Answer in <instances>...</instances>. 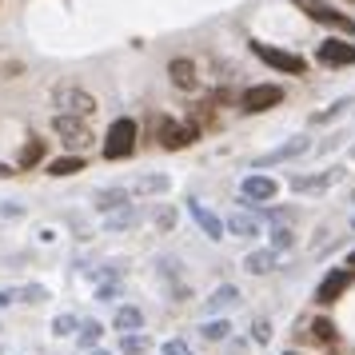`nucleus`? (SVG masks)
Returning a JSON list of instances; mask_svg holds the SVG:
<instances>
[{"mask_svg": "<svg viewBox=\"0 0 355 355\" xmlns=\"http://www.w3.org/2000/svg\"><path fill=\"white\" fill-rule=\"evenodd\" d=\"M132 148H136V120L120 116L112 128H108V140H104V160H124V156H132Z\"/></svg>", "mask_w": 355, "mask_h": 355, "instance_id": "1", "label": "nucleus"}, {"mask_svg": "<svg viewBox=\"0 0 355 355\" xmlns=\"http://www.w3.org/2000/svg\"><path fill=\"white\" fill-rule=\"evenodd\" d=\"M252 52H256L263 64H272L275 72H288V76H304V72H307L304 56L284 52V49H272V44H263V40H252Z\"/></svg>", "mask_w": 355, "mask_h": 355, "instance_id": "2", "label": "nucleus"}, {"mask_svg": "<svg viewBox=\"0 0 355 355\" xmlns=\"http://www.w3.org/2000/svg\"><path fill=\"white\" fill-rule=\"evenodd\" d=\"M295 8H304L311 20H320V24H331V28H339V33H347L355 36V20L352 17H343V12H336L327 0H291Z\"/></svg>", "mask_w": 355, "mask_h": 355, "instance_id": "3", "label": "nucleus"}, {"mask_svg": "<svg viewBox=\"0 0 355 355\" xmlns=\"http://www.w3.org/2000/svg\"><path fill=\"white\" fill-rule=\"evenodd\" d=\"M279 100H284V88L279 84H256V88H248L240 96V108L243 112H268Z\"/></svg>", "mask_w": 355, "mask_h": 355, "instance_id": "4", "label": "nucleus"}, {"mask_svg": "<svg viewBox=\"0 0 355 355\" xmlns=\"http://www.w3.org/2000/svg\"><path fill=\"white\" fill-rule=\"evenodd\" d=\"M275 192H279V184H275L272 176H248V180L240 184L243 204H272Z\"/></svg>", "mask_w": 355, "mask_h": 355, "instance_id": "5", "label": "nucleus"}, {"mask_svg": "<svg viewBox=\"0 0 355 355\" xmlns=\"http://www.w3.org/2000/svg\"><path fill=\"white\" fill-rule=\"evenodd\" d=\"M188 211H192V220L200 224V232L208 236V240H224V232H227V224L216 216L211 208H204L200 200H188Z\"/></svg>", "mask_w": 355, "mask_h": 355, "instance_id": "6", "label": "nucleus"}, {"mask_svg": "<svg viewBox=\"0 0 355 355\" xmlns=\"http://www.w3.org/2000/svg\"><path fill=\"white\" fill-rule=\"evenodd\" d=\"M339 176H343L339 168H327V172H315V176H291V188H295V196H315V192H327Z\"/></svg>", "mask_w": 355, "mask_h": 355, "instance_id": "7", "label": "nucleus"}, {"mask_svg": "<svg viewBox=\"0 0 355 355\" xmlns=\"http://www.w3.org/2000/svg\"><path fill=\"white\" fill-rule=\"evenodd\" d=\"M307 148H311V140H307V136H291L288 144H279L275 152H268V156H259V160H256V168H272V164L295 160V156H304Z\"/></svg>", "mask_w": 355, "mask_h": 355, "instance_id": "8", "label": "nucleus"}, {"mask_svg": "<svg viewBox=\"0 0 355 355\" xmlns=\"http://www.w3.org/2000/svg\"><path fill=\"white\" fill-rule=\"evenodd\" d=\"M315 56H320V64H327V68L355 64V44H347V40H323Z\"/></svg>", "mask_w": 355, "mask_h": 355, "instance_id": "9", "label": "nucleus"}, {"mask_svg": "<svg viewBox=\"0 0 355 355\" xmlns=\"http://www.w3.org/2000/svg\"><path fill=\"white\" fill-rule=\"evenodd\" d=\"M196 136H200L196 124H172V120H164L160 124V144L164 148H188Z\"/></svg>", "mask_w": 355, "mask_h": 355, "instance_id": "10", "label": "nucleus"}, {"mask_svg": "<svg viewBox=\"0 0 355 355\" xmlns=\"http://www.w3.org/2000/svg\"><path fill=\"white\" fill-rule=\"evenodd\" d=\"M347 288H352V272H347V268H339V272H327V275H323V284H320V291H315V300L331 304V300H339V295H343Z\"/></svg>", "mask_w": 355, "mask_h": 355, "instance_id": "11", "label": "nucleus"}, {"mask_svg": "<svg viewBox=\"0 0 355 355\" xmlns=\"http://www.w3.org/2000/svg\"><path fill=\"white\" fill-rule=\"evenodd\" d=\"M227 232L240 236V240H252V236H259V216L248 211V208H236L232 216H227Z\"/></svg>", "mask_w": 355, "mask_h": 355, "instance_id": "12", "label": "nucleus"}, {"mask_svg": "<svg viewBox=\"0 0 355 355\" xmlns=\"http://www.w3.org/2000/svg\"><path fill=\"white\" fill-rule=\"evenodd\" d=\"M240 304V288L236 284H220V288L208 295V304H204V315H216V311H227V307Z\"/></svg>", "mask_w": 355, "mask_h": 355, "instance_id": "13", "label": "nucleus"}, {"mask_svg": "<svg viewBox=\"0 0 355 355\" xmlns=\"http://www.w3.org/2000/svg\"><path fill=\"white\" fill-rule=\"evenodd\" d=\"M56 100L64 104L68 112H80V116L96 112V100L88 96V92H80V88H60V92H56Z\"/></svg>", "mask_w": 355, "mask_h": 355, "instance_id": "14", "label": "nucleus"}, {"mask_svg": "<svg viewBox=\"0 0 355 355\" xmlns=\"http://www.w3.org/2000/svg\"><path fill=\"white\" fill-rule=\"evenodd\" d=\"M92 204H96V211H104V216H112V211L128 208V188H100Z\"/></svg>", "mask_w": 355, "mask_h": 355, "instance_id": "15", "label": "nucleus"}, {"mask_svg": "<svg viewBox=\"0 0 355 355\" xmlns=\"http://www.w3.org/2000/svg\"><path fill=\"white\" fill-rule=\"evenodd\" d=\"M52 128L60 132V136H64V140H68L72 148L88 144V128H84L80 120H72V116H56V120H52Z\"/></svg>", "mask_w": 355, "mask_h": 355, "instance_id": "16", "label": "nucleus"}, {"mask_svg": "<svg viewBox=\"0 0 355 355\" xmlns=\"http://www.w3.org/2000/svg\"><path fill=\"white\" fill-rule=\"evenodd\" d=\"M168 72H172V84H176V88H184V92H196L200 76H196V64H192V60H184V56H180V60H172V64H168Z\"/></svg>", "mask_w": 355, "mask_h": 355, "instance_id": "17", "label": "nucleus"}, {"mask_svg": "<svg viewBox=\"0 0 355 355\" xmlns=\"http://www.w3.org/2000/svg\"><path fill=\"white\" fill-rule=\"evenodd\" d=\"M168 188H172L168 176H136L132 180V192L140 196V200H144V196H164Z\"/></svg>", "mask_w": 355, "mask_h": 355, "instance_id": "18", "label": "nucleus"}, {"mask_svg": "<svg viewBox=\"0 0 355 355\" xmlns=\"http://www.w3.org/2000/svg\"><path fill=\"white\" fill-rule=\"evenodd\" d=\"M116 331H124V336H136L140 327H144V315H140V307H120L116 311V320H112Z\"/></svg>", "mask_w": 355, "mask_h": 355, "instance_id": "19", "label": "nucleus"}, {"mask_svg": "<svg viewBox=\"0 0 355 355\" xmlns=\"http://www.w3.org/2000/svg\"><path fill=\"white\" fill-rule=\"evenodd\" d=\"M275 256H279V252H272V248H259V252H252L243 263H248V272H252V275H263V272H272V268H275Z\"/></svg>", "mask_w": 355, "mask_h": 355, "instance_id": "20", "label": "nucleus"}, {"mask_svg": "<svg viewBox=\"0 0 355 355\" xmlns=\"http://www.w3.org/2000/svg\"><path fill=\"white\" fill-rule=\"evenodd\" d=\"M132 224H140V211L132 208V204L112 211V216H104V227H108V232H124V227H132Z\"/></svg>", "mask_w": 355, "mask_h": 355, "instance_id": "21", "label": "nucleus"}, {"mask_svg": "<svg viewBox=\"0 0 355 355\" xmlns=\"http://www.w3.org/2000/svg\"><path fill=\"white\" fill-rule=\"evenodd\" d=\"M40 156H44V136H33V140L24 144V152L17 156V168H36Z\"/></svg>", "mask_w": 355, "mask_h": 355, "instance_id": "22", "label": "nucleus"}, {"mask_svg": "<svg viewBox=\"0 0 355 355\" xmlns=\"http://www.w3.org/2000/svg\"><path fill=\"white\" fill-rule=\"evenodd\" d=\"M100 336H104V323H96V320H84V323H80V336H76V343H80V347H88V352H96Z\"/></svg>", "mask_w": 355, "mask_h": 355, "instance_id": "23", "label": "nucleus"}, {"mask_svg": "<svg viewBox=\"0 0 355 355\" xmlns=\"http://www.w3.org/2000/svg\"><path fill=\"white\" fill-rule=\"evenodd\" d=\"M76 172H84L80 156H60V160L49 164V176H76Z\"/></svg>", "mask_w": 355, "mask_h": 355, "instance_id": "24", "label": "nucleus"}, {"mask_svg": "<svg viewBox=\"0 0 355 355\" xmlns=\"http://www.w3.org/2000/svg\"><path fill=\"white\" fill-rule=\"evenodd\" d=\"M227 331H232V323L227 320H208L204 327H200V336L211 339V343H220V339H227Z\"/></svg>", "mask_w": 355, "mask_h": 355, "instance_id": "25", "label": "nucleus"}, {"mask_svg": "<svg viewBox=\"0 0 355 355\" xmlns=\"http://www.w3.org/2000/svg\"><path fill=\"white\" fill-rule=\"evenodd\" d=\"M295 243V236H291L288 224H275L272 227V252H284V248H291Z\"/></svg>", "mask_w": 355, "mask_h": 355, "instance_id": "26", "label": "nucleus"}, {"mask_svg": "<svg viewBox=\"0 0 355 355\" xmlns=\"http://www.w3.org/2000/svg\"><path fill=\"white\" fill-rule=\"evenodd\" d=\"M120 352H124V355H144L148 352V339L144 336H124V339H120Z\"/></svg>", "mask_w": 355, "mask_h": 355, "instance_id": "27", "label": "nucleus"}, {"mask_svg": "<svg viewBox=\"0 0 355 355\" xmlns=\"http://www.w3.org/2000/svg\"><path fill=\"white\" fill-rule=\"evenodd\" d=\"M152 220H156V227H160V232H172V224H176V211H172V208H156V211H152Z\"/></svg>", "mask_w": 355, "mask_h": 355, "instance_id": "28", "label": "nucleus"}, {"mask_svg": "<svg viewBox=\"0 0 355 355\" xmlns=\"http://www.w3.org/2000/svg\"><path fill=\"white\" fill-rule=\"evenodd\" d=\"M52 331H56V336H72V331H76V315H56Z\"/></svg>", "mask_w": 355, "mask_h": 355, "instance_id": "29", "label": "nucleus"}, {"mask_svg": "<svg viewBox=\"0 0 355 355\" xmlns=\"http://www.w3.org/2000/svg\"><path fill=\"white\" fill-rule=\"evenodd\" d=\"M20 295H24L28 304H44V300H49V288H40V284H28V288L20 291Z\"/></svg>", "mask_w": 355, "mask_h": 355, "instance_id": "30", "label": "nucleus"}, {"mask_svg": "<svg viewBox=\"0 0 355 355\" xmlns=\"http://www.w3.org/2000/svg\"><path fill=\"white\" fill-rule=\"evenodd\" d=\"M252 336H256V343H268V339H272V323L256 320V323H252Z\"/></svg>", "mask_w": 355, "mask_h": 355, "instance_id": "31", "label": "nucleus"}, {"mask_svg": "<svg viewBox=\"0 0 355 355\" xmlns=\"http://www.w3.org/2000/svg\"><path fill=\"white\" fill-rule=\"evenodd\" d=\"M164 355H192V347H188L184 339H168V343H164Z\"/></svg>", "mask_w": 355, "mask_h": 355, "instance_id": "32", "label": "nucleus"}, {"mask_svg": "<svg viewBox=\"0 0 355 355\" xmlns=\"http://www.w3.org/2000/svg\"><path fill=\"white\" fill-rule=\"evenodd\" d=\"M112 295H120V284H116V279H108V284H96V300H112Z\"/></svg>", "mask_w": 355, "mask_h": 355, "instance_id": "33", "label": "nucleus"}, {"mask_svg": "<svg viewBox=\"0 0 355 355\" xmlns=\"http://www.w3.org/2000/svg\"><path fill=\"white\" fill-rule=\"evenodd\" d=\"M311 327H315V339H331V336H336V327H331L327 320H315Z\"/></svg>", "mask_w": 355, "mask_h": 355, "instance_id": "34", "label": "nucleus"}, {"mask_svg": "<svg viewBox=\"0 0 355 355\" xmlns=\"http://www.w3.org/2000/svg\"><path fill=\"white\" fill-rule=\"evenodd\" d=\"M20 211H24L20 204H0V216H20Z\"/></svg>", "mask_w": 355, "mask_h": 355, "instance_id": "35", "label": "nucleus"}, {"mask_svg": "<svg viewBox=\"0 0 355 355\" xmlns=\"http://www.w3.org/2000/svg\"><path fill=\"white\" fill-rule=\"evenodd\" d=\"M12 300H17V291H0V307H8Z\"/></svg>", "mask_w": 355, "mask_h": 355, "instance_id": "36", "label": "nucleus"}, {"mask_svg": "<svg viewBox=\"0 0 355 355\" xmlns=\"http://www.w3.org/2000/svg\"><path fill=\"white\" fill-rule=\"evenodd\" d=\"M12 172H17L12 164H0V180H8V176H12Z\"/></svg>", "mask_w": 355, "mask_h": 355, "instance_id": "37", "label": "nucleus"}, {"mask_svg": "<svg viewBox=\"0 0 355 355\" xmlns=\"http://www.w3.org/2000/svg\"><path fill=\"white\" fill-rule=\"evenodd\" d=\"M88 355H112V352H100V347H96V352H88Z\"/></svg>", "mask_w": 355, "mask_h": 355, "instance_id": "38", "label": "nucleus"}, {"mask_svg": "<svg viewBox=\"0 0 355 355\" xmlns=\"http://www.w3.org/2000/svg\"><path fill=\"white\" fill-rule=\"evenodd\" d=\"M347 263H355V252H352V259H347Z\"/></svg>", "mask_w": 355, "mask_h": 355, "instance_id": "39", "label": "nucleus"}, {"mask_svg": "<svg viewBox=\"0 0 355 355\" xmlns=\"http://www.w3.org/2000/svg\"><path fill=\"white\" fill-rule=\"evenodd\" d=\"M352 227H355V220H352Z\"/></svg>", "mask_w": 355, "mask_h": 355, "instance_id": "40", "label": "nucleus"}]
</instances>
